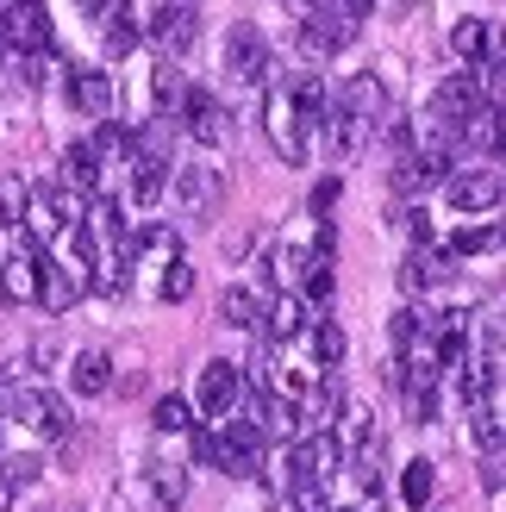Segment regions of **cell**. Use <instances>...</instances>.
Returning <instances> with one entry per match:
<instances>
[{"label": "cell", "mask_w": 506, "mask_h": 512, "mask_svg": "<svg viewBox=\"0 0 506 512\" xmlns=\"http://www.w3.org/2000/svg\"><path fill=\"white\" fill-rule=\"evenodd\" d=\"M200 456H207L213 469L225 475H257L263 469V431L250 425V419H225V425H207L200 431Z\"/></svg>", "instance_id": "obj_1"}, {"label": "cell", "mask_w": 506, "mask_h": 512, "mask_svg": "<svg viewBox=\"0 0 506 512\" xmlns=\"http://www.w3.org/2000/svg\"><path fill=\"white\" fill-rule=\"evenodd\" d=\"M169 188H175V213H182L188 225H213L219 207H225V175L207 169V163L175 169V175H169Z\"/></svg>", "instance_id": "obj_2"}, {"label": "cell", "mask_w": 506, "mask_h": 512, "mask_svg": "<svg viewBox=\"0 0 506 512\" xmlns=\"http://www.w3.org/2000/svg\"><path fill=\"white\" fill-rule=\"evenodd\" d=\"M0 413H7L13 425H25L32 438H63V431H69V406H63L57 394L32 388V381H25V388H7V394H0Z\"/></svg>", "instance_id": "obj_3"}, {"label": "cell", "mask_w": 506, "mask_h": 512, "mask_svg": "<svg viewBox=\"0 0 506 512\" xmlns=\"http://www.w3.org/2000/svg\"><path fill=\"white\" fill-rule=\"evenodd\" d=\"M263 125H269V144H275V157H282V163H307V150H313V125H307V113L294 107L288 82L269 94V107H263Z\"/></svg>", "instance_id": "obj_4"}, {"label": "cell", "mask_w": 506, "mask_h": 512, "mask_svg": "<svg viewBox=\"0 0 506 512\" xmlns=\"http://www.w3.org/2000/svg\"><path fill=\"white\" fill-rule=\"evenodd\" d=\"M138 32H150V44L163 50V63H175V57H188L194 38H200V7H188V0H157Z\"/></svg>", "instance_id": "obj_5"}, {"label": "cell", "mask_w": 506, "mask_h": 512, "mask_svg": "<svg viewBox=\"0 0 506 512\" xmlns=\"http://www.w3.org/2000/svg\"><path fill=\"white\" fill-rule=\"evenodd\" d=\"M444 194H450V207H457V213H494L500 194H506L500 163H457V169L444 175Z\"/></svg>", "instance_id": "obj_6"}, {"label": "cell", "mask_w": 506, "mask_h": 512, "mask_svg": "<svg viewBox=\"0 0 506 512\" xmlns=\"http://www.w3.org/2000/svg\"><path fill=\"white\" fill-rule=\"evenodd\" d=\"M0 50H7V57H38V50H50V13L38 0H7V13H0Z\"/></svg>", "instance_id": "obj_7"}, {"label": "cell", "mask_w": 506, "mask_h": 512, "mask_svg": "<svg viewBox=\"0 0 506 512\" xmlns=\"http://www.w3.org/2000/svg\"><path fill=\"white\" fill-rule=\"evenodd\" d=\"M175 113H182L194 144H207V150L232 144V113H225V100L213 88H182V107H175Z\"/></svg>", "instance_id": "obj_8"}, {"label": "cell", "mask_w": 506, "mask_h": 512, "mask_svg": "<svg viewBox=\"0 0 506 512\" xmlns=\"http://www.w3.org/2000/svg\"><path fill=\"white\" fill-rule=\"evenodd\" d=\"M225 75H232L238 88H257L263 75H269V38H263V25L238 19L232 32H225Z\"/></svg>", "instance_id": "obj_9"}, {"label": "cell", "mask_w": 506, "mask_h": 512, "mask_svg": "<svg viewBox=\"0 0 506 512\" xmlns=\"http://www.w3.org/2000/svg\"><path fill=\"white\" fill-rule=\"evenodd\" d=\"M200 419H207V425H225V419H232V406L244 400V369L238 363H225V356H213V363L207 369H200Z\"/></svg>", "instance_id": "obj_10"}, {"label": "cell", "mask_w": 506, "mask_h": 512, "mask_svg": "<svg viewBox=\"0 0 506 512\" xmlns=\"http://www.w3.org/2000/svg\"><path fill=\"white\" fill-rule=\"evenodd\" d=\"M313 138L325 144V157H332V163H350V157L363 150L369 125H363V119H350V113L338 107V94H325V113H319V125H313Z\"/></svg>", "instance_id": "obj_11"}, {"label": "cell", "mask_w": 506, "mask_h": 512, "mask_svg": "<svg viewBox=\"0 0 506 512\" xmlns=\"http://www.w3.org/2000/svg\"><path fill=\"white\" fill-rule=\"evenodd\" d=\"M357 38V25L350 19H338L332 7H319V13H300V57H313V63H325V57H338V50Z\"/></svg>", "instance_id": "obj_12"}, {"label": "cell", "mask_w": 506, "mask_h": 512, "mask_svg": "<svg viewBox=\"0 0 506 512\" xmlns=\"http://www.w3.org/2000/svg\"><path fill=\"white\" fill-rule=\"evenodd\" d=\"M69 107L82 113V119H113V100H119V88H113V75L107 69H69Z\"/></svg>", "instance_id": "obj_13"}, {"label": "cell", "mask_w": 506, "mask_h": 512, "mask_svg": "<svg viewBox=\"0 0 506 512\" xmlns=\"http://www.w3.org/2000/svg\"><path fill=\"white\" fill-rule=\"evenodd\" d=\"M125 169H132V207H157L169 194V157L157 144H138L132 157H125Z\"/></svg>", "instance_id": "obj_14"}, {"label": "cell", "mask_w": 506, "mask_h": 512, "mask_svg": "<svg viewBox=\"0 0 506 512\" xmlns=\"http://www.w3.org/2000/svg\"><path fill=\"white\" fill-rule=\"evenodd\" d=\"M38 263H44V250L19 244V250L7 256V263H0V300H7V306L38 300Z\"/></svg>", "instance_id": "obj_15"}, {"label": "cell", "mask_w": 506, "mask_h": 512, "mask_svg": "<svg viewBox=\"0 0 506 512\" xmlns=\"http://www.w3.org/2000/svg\"><path fill=\"white\" fill-rule=\"evenodd\" d=\"M263 338L269 344H294L300 331H307V306H300V294H275V300H263Z\"/></svg>", "instance_id": "obj_16"}, {"label": "cell", "mask_w": 506, "mask_h": 512, "mask_svg": "<svg viewBox=\"0 0 506 512\" xmlns=\"http://www.w3.org/2000/svg\"><path fill=\"white\" fill-rule=\"evenodd\" d=\"M438 369H400V381H394V388L400 394H407V419L413 425H432L438 419Z\"/></svg>", "instance_id": "obj_17"}, {"label": "cell", "mask_w": 506, "mask_h": 512, "mask_svg": "<svg viewBox=\"0 0 506 512\" xmlns=\"http://www.w3.org/2000/svg\"><path fill=\"white\" fill-rule=\"evenodd\" d=\"M338 107H344L350 119H363V125H375V119L388 113V88L375 82V75H357V82H344V88H338Z\"/></svg>", "instance_id": "obj_18"}, {"label": "cell", "mask_w": 506, "mask_h": 512, "mask_svg": "<svg viewBox=\"0 0 506 512\" xmlns=\"http://www.w3.org/2000/svg\"><path fill=\"white\" fill-rule=\"evenodd\" d=\"M69 388L75 394H107L113 388V356L107 350H75L69 356Z\"/></svg>", "instance_id": "obj_19"}, {"label": "cell", "mask_w": 506, "mask_h": 512, "mask_svg": "<svg viewBox=\"0 0 506 512\" xmlns=\"http://www.w3.org/2000/svg\"><path fill=\"white\" fill-rule=\"evenodd\" d=\"M63 188H69L75 200L100 188V157H94V144H88V138H75V144L63 150Z\"/></svg>", "instance_id": "obj_20"}, {"label": "cell", "mask_w": 506, "mask_h": 512, "mask_svg": "<svg viewBox=\"0 0 506 512\" xmlns=\"http://www.w3.org/2000/svg\"><path fill=\"white\" fill-rule=\"evenodd\" d=\"M450 50H457L469 69H475V63H488V57H494V25H488V19H475V13L457 19V25H450Z\"/></svg>", "instance_id": "obj_21"}, {"label": "cell", "mask_w": 506, "mask_h": 512, "mask_svg": "<svg viewBox=\"0 0 506 512\" xmlns=\"http://www.w3.org/2000/svg\"><path fill=\"white\" fill-rule=\"evenodd\" d=\"M444 263H450V256H444V250H432V244L413 250L407 263H400V288H407V294H432L438 281H444Z\"/></svg>", "instance_id": "obj_22"}, {"label": "cell", "mask_w": 506, "mask_h": 512, "mask_svg": "<svg viewBox=\"0 0 506 512\" xmlns=\"http://www.w3.org/2000/svg\"><path fill=\"white\" fill-rule=\"evenodd\" d=\"M88 294H107V300H125V294H132V256H125V250L100 256V263H94V288H88Z\"/></svg>", "instance_id": "obj_23"}, {"label": "cell", "mask_w": 506, "mask_h": 512, "mask_svg": "<svg viewBox=\"0 0 506 512\" xmlns=\"http://www.w3.org/2000/svg\"><path fill=\"white\" fill-rule=\"evenodd\" d=\"M82 232H88L94 244H119V238H125V219H119V200H113V194H94Z\"/></svg>", "instance_id": "obj_24"}, {"label": "cell", "mask_w": 506, "mask_h": 512, "mask_svg": "<svg viewBox=\"0 0 506 512\" xmlns=\"http://www.w3.org/2000/svg\"><path fill=\"white\" fill-rule=\"evenodd\" d=\"M75 300H82V294L69 288V275H63V269L44 256V263H38V306H44V313H69Z\"/></svg>", "instance_id": "obj_25"}, {"label": "cell", "mask_w": 506, "mask_h": 512, "mask_svg": "<svg viewBox=\"0 0 506 512\" xmlns=\"http://www.w3.org/2000/svg\"><path fill=\"white\" fill-rule=\"evenodd\" d=\"M219 319L232 325V331H257V319H263V294H250V288H225V294H219Z\"/></svg>", "instance_id": "obj_26"}, {"label": "cell", "mask_w": 506, "mask_h": 512, "mask_svg": "<svg viewBox=\"0 0 506 512\" xmlns=\"http://www.w3.org/2000/svg\"><path fill=\"white\" fill-rule=\"evenodd\" d=\"M463 144L482 150V157L494 163V150H500V107H475V113L463 119Z\"/></svg>", "instance_id": "obj_27"}, {"label": "cell", "mask_w": 506, "mask_h": 512, "mask_svg": "<svg viewBox=\"0 0 506 512\" xmlns=\"http://www.w3.org/2000/svg\"><path fill=\"white\" fill-rule=\"evenodd\" d=\"M132 50H138V13H132V0H119L107 13V57H132Z\"/></svg>", "instance_id": "obj_28"}, {"label": "cell", "mask_w": 506, "mask_h": 512, "mask_svg": "<svg viewBox=\"0 0 506 512\" xmlns=\"http://www.w3.org/2000/svg\"><path fill=\"white\" fill-rule=\"evenodd\" d=\"M150 425H157L163 438H182V431H194L200 419H194V406H188L182 394H163L157 406H150Z\"/></svg>", "instance_id": "obj_29"}, {"label": "cell", "mask_w": 506, "mask_h": 512, "mask_svg": "<svg viewBox=\"0 0 506 512\" xmlns=\"http://www.w3.org/2000/svg\"><path fill=\"white\" fill-rule=\"evenodd\" d=\"M469 444H482L488 463H500V406H494V400L469 406Z\"/></svg>", "instance_id": "obj_30"}, {"label": "cell", "mask_w": 506, "mask_h": 512, "mask_svg": "<svg viewBox=\"0 0 506 512\" xmlns=\"http://www.w3.org/2000/svg\"><path fill=\"white\" fill-rule=\"evenodd\" d=\"M307 344H313V369H338V363H344V331H338L332 319L307 325Z\"/></svg>", "instance_id": "obj_31"}, {"label": "cell", "mask_w": 506, "mask_h": 512, "mask_svg": "<svg viewBox=\"0 0 506 512\" xmlns=\"http://www.w3.org/2000/svg\"><path fill=\"white\" fill-rule=\"evenodd\" d=\"M432 488H438V469L425 463V456H419V463H407V469H400V494H407V506H413V512H425Z\"/></svg>", "instance_id": "obj_32"}, {"label": "cell", "mask_w": 506, "mask_h": 512, "mask_svg": "<svg viewBox=\"0 0 506 512\" xmlns=\"http://www.w3.org/2000/svg\"><path fill=\"white\" fill-rule=\"evenodd\" d=\"M194 294V269L188 256H169V263L157 269V300H188Z\"/></svg>", "instance_id": "obj_33"}, {"label": "cell", "mask_w": 506, "mask_h": 512, "mask_svg": "<svg viewBox=\"0 0 506 512\" xmlns=\"http://www.w3.org/2000/svg\"><path fill=\"white\" fill-rule=\"evenodd\" d=\"M150 488H157V506H182V494H188L182 463H150Z\"/></svg>", "instance_id": "obj_34"}, {"label": "cell", "mask_w": 506, "mask_h": 512, "mask_svg": "<svg viewBox=\"0 0 506 512\" xmlns=\"http://www.w3.org/2000/svg\"><path fill=\"white\" fill-rule=\"evenodd\" d=\"M19 213H25V182L19 175H0V232H13Z\"/></svg>", "instance_id": "obj_35"}, {"label": "cell", "mask_w": 506, "mask_h": 512, "mask_svg": "<svg viewBox=\"0 0 506 512\" xmlns=\"http://www.w3.org/2000/svg\"><path fill=\"white\" fill-rule=\"evenodd\" d=\"M494 244H500L494 225H469V232H457V238L444 244V256H475V250H494Z\"/></svg>", "instance_id": "obj_36"}, {"label": "cell", "mask_w": 506, "mask_h": 512, "mask_svg": "<svg viewBox=\"0 0 506 512\" xmlns=\"http://www.w3.org/2000/svg\"><path fill=\"white\" fill-rule=\"evenodd\" d=\"M338 194H344V182H338V175H325V182L313 188V213H332V207H338Z\"/></svg>", "instance_id": "obj_37"}, {"label": "cell", "mask_w": 506, "mask_h": 512, "mask_svg": "<svg viewBox=\"0 0 506 512\" xmlns=\"http://www.w3.org/2000/svg\"><path fill=\"white\" fill-rule=\"evenodd\" d=\"M75 7H82V13H88V19H107V13H113V7H119V0H75Z\"/></svg>", "instance_id": "obj_38"}, {"label": "cell", "mask_w": 506, "mask_h": 512, "mask_svg": "<svg viewBox=\"0 0 506 512\" xmlns=\"http://www.w3.org/2000/svg\"><path fill=\"white\" fill-rule=\"evenodd\" d=\"M294 7H300V13H319V7H332V0H294Z\"/></svg>", "instance_id": "obj_39"}, {"label": "cell", "mask_w": 506, "mask_h": 512, "mask_svg": "<svg viewBox=\"0 0 506 512\" xmlns=\"http://www.w3.org/2000/svg\"><path fill=\"white\" fill-rule=\"evenodd\" d=\"M0 512H13V488H7V481H0Z\"/></svg>", "instance_id": "obj_40"}, {"label": "cell", "mask_w": 506, "mask_h": 512, "mask_svg": "<svg viewBox=\"0 0 506 512\" xmlns=\"http://www.w3.org/2000/svg\"><path fill=\"white\" fill-rule=\"evenodd\" d=\"M325 512H363V506H325Z\"/></svg>", "instance_id": "obj_41"}, {"label": "cell", "mask_w": 506, "mask_h": 512, "mask_svg": "<svg viewBox=\"0 0 506 512\" xmlns=\"http://www.w3.org/2000/svg\"><path fill=\"white\" fill-rule=\"evenodd\" d=\"M0 13H7V0H0Z\"/></svg>", "instance_id": "obj_42"}]
</instances>
